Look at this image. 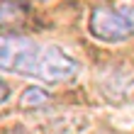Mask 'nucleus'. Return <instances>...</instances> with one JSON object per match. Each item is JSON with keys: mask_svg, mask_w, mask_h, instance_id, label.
<instances>
[{"mask_svg": "<svg viewBox=\"0 0 134 134\" xmlns=\"http://www.w3.org/2000/svg\"><path fill=\"white\" fill-rule=\"evenodd\" d=\"M90 34L98 42L117 44L134 34V5H100L90 12L88 20Z\"/></svg>", "mask_w": 134, "mask_h": 134, "instance_id": "obj_1", "label": "nucleus"}, {"mask_svg": "<svg viewBox=\"0 0 134 134\" xmlns=\"http://www.w3.org/2000/svg\"><path fill=\"white\" fill-rule=\"evenodd\" d=\"M44 46L29 37H0V68L20 76H34L39 71Z\"/></svg>", "mask_w": 134, "mask_h": 134, "instance_id": "obj_2", "label": "nucleus"}, {"mask_svg": "<svg viewBox=\"0 0 134 134\" xmlns=\"http://www.w3.org/2000/svg\"><path fill=\"white\" fill-rule=\"evenodd\" d=\"M76 73H78L76 59H71L64 49H59V46H44L37 78L49 81V83H64V81H68V78H73Z\"/></svg>", "mask_w": 134, "mask_h": 134, "instance_id": "obj_3", "label": "nucleus"}, {"mask_svg": "<svg viewBox=\"0 0 134 134\" xmlns=\"http://www.w3.org/2000/svg\"><path fill=\"white\" fill-rule=\"evenodd\" d=\"M49 102H51V95H49L44 88H27V90L20 95L17 105H20L22 110H37V107L49 105Z\"/></svg>", "mask_w": 134, "mask_h": 134, "instance_id": "obj_4", "label": "nucleus"}, {"mask_svg": "<svg viewBox=\"0 0 134 134\" xmlns=\"http://www.w3.org/2000/svg\"><path fill=\"white\" fill-rule=\"evenodd\" d=\"M25 7L20 3H15V0H5V3H0V27L5 25H17V22L25 20Z\"/></svg>", "mask_w": 134, "mask_h": 134, "instance_id": "obj_5", "label": "nucleus"}, {"mask_svg": "<svg viewBox=\"0 0 134 134\" xmlns=\"http://www.w3.org/2000/svg\"><path fill=\"white\" fill-rule=\"evenodd\" d=\"M7 95H10V90H7V85L0 81V105H3V102L7 100Z\"/></svg>", "mask_w": 134, "mask_h": 134, "instance_id": "obj_6", "label": "nucleus"}]
</instances>
